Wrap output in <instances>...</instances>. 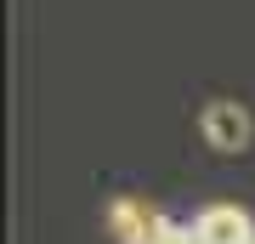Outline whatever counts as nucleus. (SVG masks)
Listing matches in <instances>:
<instances>
[{
  "label": "nucleus",
  "instance_id": "nucleus-1",
  "mask_svg": "<svg viewBox=\"0 0 255 244\" xmlns=\"http://www.w3.org/2000/svg\"><path fill=\"white\" fill-rule=\"evenodd\" d=\"M199 131H204V142L216 148V154H244V148H250V114L238 108V102H227V97L204 108Z\"/></svg>",
  "mask_w": 255,
  "mask_h": 244
},
{
  "label": "nucleus",
  "instance_id": "nucleus-2",
  "mask_svg": "<svg viewBox=\"0 0 255 244\" xmlns=\"http://www.w3.org/2000/svg\"><path fill=\"white\" fill-rule=\"evenodd\" d=\"M193 233H199V244H255V222L238 205H204Z\"/></svg>",
  "mask_w": 255,
  "mask_h": 244
},
{
  "label": "nucleus",
  "instance_id": "nucleus-3",
  "mask_svg": "<svg viewBox=\"0 0 255 244\" xmlns=\"http://www.w3.org/2000/svg\"><path fill=\"white\" fill-rule=\"evenodd\" d=\"M153 216H159V210H147L142 199H119V205L108 210L114 233H119V239H130V244H142V239H147V227H153Z\"/></svg>",
  "mask_w": 255,
  "mask_h": 244
},
{
  "label": "nucleus",
  "instance_id": "nucleus-4",
  "mask_svg": "<svg viewBox=\"0 0 255 244\" xmlns=\"http://www.w3.org/2000/svg\"><path fill=\"white\" fill-rule=\"evenodd\" d=\"M142 244H199V233L182 227V222H170V216H153V227H147Z\"/></svg>",
  "mask_w": 255,
  "mask_h": 244
}]
</instances>
